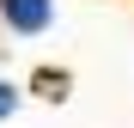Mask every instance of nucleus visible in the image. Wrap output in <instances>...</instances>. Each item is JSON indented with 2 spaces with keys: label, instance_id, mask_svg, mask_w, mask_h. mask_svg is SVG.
Instances as JSON below:
<instances>
[{
  "label": "nucleus",
  "instance_id": "nucleus-1",
  "mask_svg": "<svg viewBox=\"0 0 134 128\" xmlns=\"http://www.w3.org/2000/svg\"><path fill=\"white\" fill-rule=\"evenodd\" d=\"M0 6H6V25L12 31H43V25H49V0H0Z\"/></svg>",
  "mask_w": 134,
  "mask_h": 128
},
{
  "label": "nucleus",
  "instance_id": "nucleus-2",
  "mask_svg": "<svg viewBox=\"0 0 134 128\" xmlns=\"http://www.w3.org/2000/svg\"><path fill=\"white\" fill-rule=\"evenodd\" d=\"M18 110V92H12V85H0V116H12Z\"/></svg>",
  "mask_w": 134,
  "mask_h": 128
}]
</instances>
